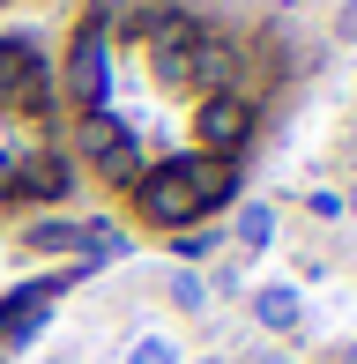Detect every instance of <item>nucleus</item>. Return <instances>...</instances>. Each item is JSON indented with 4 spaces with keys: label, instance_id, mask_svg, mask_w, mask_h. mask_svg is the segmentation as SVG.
Returning a JSON list of instances; mask_svg holds the SVG:
<instances>
[{
    "label": "nucleus",
    "instance_id": "obj_18",
    "mask_svg": "<svg viewBox=\"0 0 357 364\" xmlns=\"http://www.w3.org/2000/svg\"><path fill=\"white\" fill-rule=\"evenodd\" d=\"M350 208H357V193H350Z\"/></svg>",
    "mask_w": 357,
    "mask_h": 364
},
{
    "label": "nucleus",
    "instance_id": "obj_2",
    "mask_svg": "<svg viewBox=\"0 0 357 364\" xmlns=\"http://www.w3.org/2000/svg\"><path fill=\"white\" fill-rule=\"evenodd\" d=\"M0 105L30 127H45L60 112V82H53V68L38 60L30 38H0Z\"/></svg>",
    "mask_w": 357,
    "mask_h": 364
},
{
    "label": "nucleus",
    "instance_id": "obj_3",
    "mask_svg": "<svg viewBox=\"0 0 357 364\" xmlns=\"http://www.w3.org/2000/svg\"><path fill=\"white\" fill-rule=\"evenodd\" d=\"M60 90L75 97V112H105V97H112V23L105 15H90V23L75 30L68 68H60Z\"/></svg>",
    "mask_w": 357,
    "mask_h": 364
},
{
    "label": "nucleus",
    "instance_id": "obj_7",
    "mask_svg": "<svg viewBox=\"0 0 357 364\" xmlns=\"http://www.w3.org/2000/svg\"><path fill=\"white\" fill-rule=\"evenodd\" d=\"M253 320H261L268 335H298L305 305H298V290H290V283H261V290H253Z\"/></svg>",
    "mask_w": 357,
    "mask_h": 364
},
{
    "label": "nucleus",
    "instance_id": "obj_8",
    "mask_svg": "<svg viewBox=\"0 0 357 364\" xmlns=\"http://www.w3.org/2000/svg\"><path fill=\"white\" fill-rule=\"evenodd\" d=\"M119 141H127V127L112 119V112H82V119H75V149H82L90 164H97V156H112Z\"/></svg>",
    "mask_w": 357,
    "mask_h": 364
},
{
    "label": "nucleus",
    "instance_id": "obj_17",
    "mask_svg": "<svg viewBox=\"0 0 357 364\" xmlns=\"http://www.w3.org/2000/svg\"><path fill=\"white\" fill-rule=\"evenodd\" d=\"M201 364H223V357H201Z\"/></svg>",
    "mask_w": 357,
    "mask_h": 364
},
{
    "label": "nucleus",
    "instance_id": "obj_5",
    "mask_svg": "<svg viewBox=\"0 0 357 364\" xmlns=\"http://www.w3.org/2000/svg\"><path fill=\"white\" fill-rule=\"evenodd\" d=\"M75 275H90V260H75L68 275H45V283H15L8 297H0V350H8V342H30L45 327V312H53V297L75 283Z\"/></svg>",
    "mask_w": 357,
    "mask_h": 364
},
{
    "label": "nucleus",
    "instance_id": "obj_16",
    "mask_svg": "<svg viewBox=\"0 0 357 364\" xmlns=\"http://www.w3.org/2000/svg\"><path fill=\"white\" fill-rule=\"evenodd\" d=\"M253 364H290V357H283V350H261V357H253Z\"/></svg>",
    "mask_w": 357,
    "mask_h": 364
},
{
    "label": "nucleus",
    "instance_id": "obj_10",
    "mask_svg": "<svg viewBox=\"0 0 357 364\" xmlns=\"http://www.w3.org/2000/svg\"><path fill=\"white\" fill-rule=\"evenodd\" d=\"M23 245H30V253H75V223L45 216V223H30V230H23Z\"/></svg>",
    "mask_w": 357,
    "mask_h": 364
},
{
    "label": "nucleus",
    "instance_id": "obj_4",
    "mask_svg": "<svg viewBox=\"0 0 357 364\" xmlns=\"http://www.w3.org/2000/svg\"><path fill=\"white\" fill-rule=\"evenodd\" d=\"M193 141H201L216 164H231L238 149L253 141V105H246L238 90H216V97H201V112H193Z\"/></svg>",
    "mask_w": 357,
    "mask_h": 364
},
{
    "label": "nucleus",
    "instance_id": "obj_20",
    "mask_svg": "<svg viewBox=\"0 0 357 364\" xmlns=\"http://www.w3.org/2000/svg\"><path fill=\"white\" fill-rule=\"evenodd\" d=\"M0 364H8V357H0Z\"/></svg>",
    "mask_w": 357,
    "mask_h": 364
},
{
    "label": "nucleus",
    "instance_id": "obj_6",
    "mask_svg": "<svg viewBox=\"0 0 357 364\" xmlns=\"http://www.w3.org/2000/svg\"><path fill=\"white\" fill-rule=\"evenodd\" d=\"M68 186H75V171L60 149H30V156L8 164V201H68Z\"/></svg>",
    "mask_w": 357,
    "mask_h": 364
},
{
    "label": "nucleus",
    "instance_id": "obj_11",
    "mask_svg": "<svg viewBox=\"0 0 357 364\" xmlns=\"http://www.w3.org/2000/svg\"><path fill=\"white\" fill-rule=\"evenodd\" d=\"M97 171H105L112 186H134V178H142V149H134V134L112 149V156H97Z\"/></svg>",
    "mask_w": 357,
    "mask_h": 364
},
{
    "label": "nucleus",
    "instance_id": "obj_15",
    "mask_svg": "<svg viewBox=\"0 0 357 364\" xmlns=\"http://www.w3.org/2000/svg\"><path fill=\"white\" fill-rule=\"evenodd\" d=\"M335 38L357 45V0H343V15H335Z\"/></svg>",
    "mask_w": 357,
    "mask_h": 364
},
{
    "label": "nucleus",
    "instance_id": "obj_19",
    "mask_svg": "<svg viewBox=\"0 0 357 364\" xmlns=\"http://www.w3.org/2000/svg\"><path fill=\"white\" fill-rule=\"evenodd\" d=\"M350 364H357V350H350Z\"/></svg>",
    "mask_w": 357,
    "mask_h": 364
},
{
    "label": "nucleus",
    "instance_id": "obj_12",
    "mask_svg": "<svg viewBox=\"0 0 357 364\" xmlns=\"http://www.w3.org/2000/svg\"><path fill=\"white\" fill-rule=\"evenodd\" d=\"M171 305H186V312H201L208 305V283L193 268H171Z\"/></svg>",
    "mask_w": 357,
    "mask_h": 364
},
{
    "label": "nucleus",
    "instance_id": "obj_13",
    "mask_svg": "<svg viewBox=\"0 0 357 364\" xmlns=\"http://www.w3.org/2000/svg\"><path fill=\"white\" fill-rule=\"evenodd\" d=\"M127 364H178V342H164V335H134Z\"/></svg>",
    "mask_w": 357,
    "mask_h": 364
},
{
    "label": "nucleus",
    "instance_id": "obj_9",
    "mask_svg": "<svg viewBox=\"0 0 357 364\" xmlns=\"http://www.w3.org/2000/svg\"><path fill=\"white\" fill-rule=\"evenodd\" d=\"M238 245H253V253L275 245V208L268 201H246V208H238Z\"/></svg>",
    "mask_w": 357,
    "mask_h": 364
},
{
    "label": "nucleus",
    "instance_id": "obj_1",
    "mask_svg": "<svg viewBox=\"0 0 357 364\" xmlns=\"http://www.w3.org/2000/svg\"><path fill=\"white\" fill-rule=\"evenodd\" d=\"M238 193V171L216 156H171V164H149L134 178V216L156 223V230H193V216L223 208Z\"/></svg>",
    "mask_w": 357,
    "mask_h": 364
},
{
    "label": "nucleus",
    "instance_id": "obj_14",
    "mask_svg": "<svg viewBox=\"0 0 357 364\" xmlns=\"http://www.w3.org/2000/svg\"><path fill=\"white\" fill-rule=\"evenodd\" d=\"M171 253H178V260H208V253H216V230H178Z\"/></svg>",
    "mask_w": 357,
    "mask_h": 364
}]
</instances>
